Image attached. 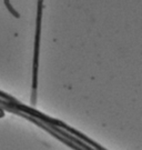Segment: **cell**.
<instances>
[{
	"instance_id": "cell-1",
	"label": "cell",
	"mask_w": 142,
	"mask_h": 150,
	"mask_svg": "<svg viewBox=\"0 0 142 150\" xmlns=\"http://www.w3.org/2000/svg\"><path fill=\"white\" fill-rule=\"evenodd\" d=\"M42 2L38 1V15H37V28H36V39H35V58H33V81H32V97L31 105H36V93H37L38 81V57H39V42H40V30H41V13Z\"/></svg>"
},
{
	"instance_id": "cell-2",
	"label": "cell",
	"mask_w": 142,
	"mask_h": 150,
	"mask_svg": "<svg viewBox=\"0 0 142 150\" xmlns=\"http://www.w3.org/2000/svg\"><path fill=\"white\" fill-rule=\"evenodd\" d=\"M4 4H5L6 7H7L8 9H9V11L11 12V15H12V16H15L16 18H19V15H18V12H17V11L15 10V9H13L12 7H11V6H10V2H9V1H5Z\"/></svg>"
}]
</instances>
